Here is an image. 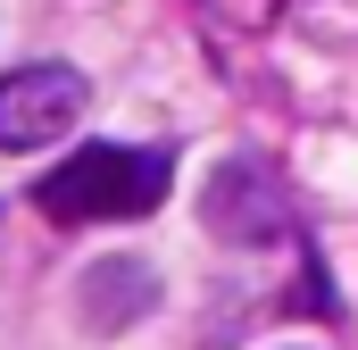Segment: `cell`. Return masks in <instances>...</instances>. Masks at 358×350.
Here are the masks:
<instances>
[{
  "label": "cell",
  "instance_id": "obj_1",
  "mask_svg": "<svg viewBox=\"0 0 358 350\" xmlns=\"http://www.w3.org/2000/svg\"><path fill=\"white\" fill-rule=\"evenodd\" d=\"M176 183L167 150H134V142H92L67 150L59 167L34 183V209L50 225H125V217H150Z\"/></svg>",
  "mask_w": 358,
  "mask_h": 350
},
{
  "label": "cell",
  "instance_id": "obj_2",
  "mask_svg": "<svg viewBox=\"0 0 358 350\" xmlns=\"http://www.w3.org/2000/svg\"><path fill=\"white\" fill-rule=\"evenodd\" d=\"M84 76L59 59H34L17 76H0V150H50L59 134H76L84 117Z\"/></svg>",
  "mask_w": 358,
  "mask_h": 350
},
{
  "label": "cell",
  "instance_id": "obj_3",
  "mask_svg": "<svg viewBox=\"0 0 358 350\" xmlns=\"http://www.w3.org/2000/svg\"><path fill=\"white\" fill-rule=\"evenodd\" d=\"M200 217H208L217 242H275L283 234V192L259 159H225L200 192Z\"/></svg>",
  "mask_w": 358,
  "mask_h": 350
},
{
  "label": "cell",
  "instance_id": "obj_4",
  "mask_svg": "<svg viewBox=\"0 0 358 350\" xmlns=\"http://www.w3.org/2000/svg\"><path fill=\"white\" fill-rule=\"evenodd\" d=\"M76 309H84L92 334H125L134 317L159 309V275H150L142 259H100V267L84 275V292H76Z\"/></svg>",
  "mask_w": 358,
  "mask_h": 350
}]
</instances>
